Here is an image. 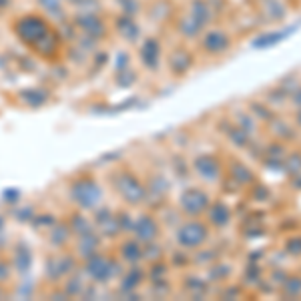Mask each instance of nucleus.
Segmentation results:
<instances>
[{"label": "nucleus", "instance_id": "obj_7", "mask_svg": "<svg viewBox=\"0 0 301 301\" xmlns=\"http://www.w3.org/2000/svg\"><path fill=\"white\" fill-rule=\"evenodd\" d=\"M159 54H161V50H159L157 40H147V42H145V46H143V60H145L149 66H155V64H157Z\"/></svg>", "mask_w": 301, "mask_h": 301}, {"label": "nucleus", "instance_id": "obj_1", "mask_svg": "<svg viewBox=\"0 0 301 301\" xmlns=\"http://www.w3.org/2000/svg\"><path fill=\"white\" fill-rule=\"evenodd\" d=\"M16 34L26 42V44H38L40 40H44L50 34L48 24L38 18V16H24L16 22Z\"/></svg>", "mask_w": 301, "mask_h": 301}, {"label": "nucleus", "instance_id": "obj_4", "mask_svg": "<svg viewBox=\"0 0 301 301\" xmlns=\"http://www.w3.org/2000/svg\"><path fill=\"white\" fill-rule=\"evenodd\" d=\"M181 203H183V207L187 209V213H191V215H199L201 211H205L207 207H209V199H207V195L203 193V191H187L185 195H183V199H181Z\"/></svg>", "mask_w": 301, "mask_h": 301}, {"label": "nucleus", "instance_id": "obj_2", "mask_svg": "<svg viewBox=\"0 0 301 301\" xmlns=\"http://www.w3.org/2000/svg\"><path fill=\"white\" fill-rule=\"evenodd\" d=\"M229 46H231V38L221 30H209L203 38V48L211 54H221L229 50Z\"/></svg>", "mask_w": 301, "mask_h": 301}, {"label": "nucleus", "instance_id": "obj_6", "mask_svg": "<svg viewBox=\"0 0 301 301\" xmlns=\"http://www.w3.org/2000/svg\"><path fill=\"white\" fill-rule=\"evenodd\" d=\"M191 16L197 18L201 24H205L207 20H211V6L205 0H195L191 6Z\"/></svg>", "mask_w": 301, "mask_h": 301}, {"label": "nucleus", "instance_id": "obj_3", "mask_svg": "<svg viewBox=\"0 0 301 301\" xmlns=\"http://www.w3.org/2000/svg\"><path fill=\"white\" fill-rule=\"evenodd\" d=\"M207 239V229L201 223H189L179 231V241L187 247H197Z\"/></svg>", "mask_w": 301, "mask_h": 301}, {"label": "nucleus", "instance_id": "obj_5", "mask_svg": "<svg viewBox=\"0 0 301 301\" xmlns=\"http://www.w3.org/2000/svg\"><path fill=\"white\" fill-rule=\"evenodd\" d=\"M293 30H297V26L283 28V30H275V32H265V34H261L259 38H255V48H267V46L279 44V42H281L285 36H289Z\"/></svg>", "mask_w": 301, "mask_h": 301}, {"label": "nucleus", "instance_id": "obj_8", "mask_svg": "<svg viewBox=\"0 0 301 301\" xmlns=\"http://www.w3.org/2000/svg\"><path fill=\"white\" fill-rule=\"evenodd\" d=\"M211 221L215 223V225H227L229 223V209L225 207V205H217V209L213 207L211 209Z\"/></svg>", "mask_w": 301, "mask_h": 301}]
</instances>
